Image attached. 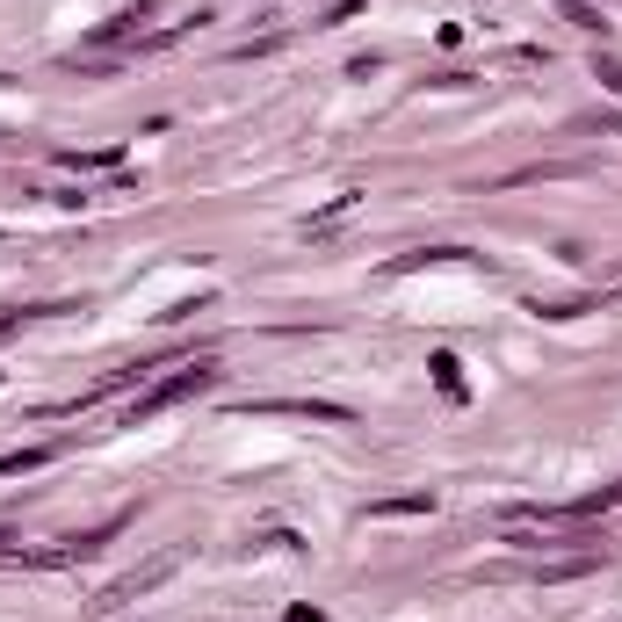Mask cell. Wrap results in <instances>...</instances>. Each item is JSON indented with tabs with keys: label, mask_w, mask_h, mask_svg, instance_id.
<instances>
[{
	"label": "cell",
	"mask_w": 622,
	"mask_h": 622,
	"mask_svg": "<svg viewBox=\"0 0 622 622\" xmlns=\"http://www.w3.org/2000/svg\"><path fill=\"white\" fill-rule=\"evenodd\" d=\"M246 413H297V420H326V427L355 420L348 406H333V398H261V406H246Z\"/></svg>",
	"instance_id": "obj_2"
},
{
	"label": "cell",
	"mask_w": 622,
	"mask_h": 622,
	"mask_svg": "<svg viewBox=\"0 0 622 622\" xmlns=\"http://www.w3.org/2000/svg\"><path fill=\"white\" fill-rule=\"evenodd\" d=\"M44 463H58V442H44V449H8V456H0V478H22V471H44Z\"/></svg>",
	"instance_id": "obj_3"
},
{
	"label": "cell",
	"mask_w": 622,
	"mask_h": 622,
	"mask_svg": "<svg viewBox=\"0 0 622 622\" xmlns=\"http://www.w3.org/2000/svg\"><path fill=\"white\" fill-rule=\"evenodd\" d=\"M210 384H217V369H210V362L181 369V377H167V384H152V391L138 398V406H131V427H138V420H152V413H167V406H181V398H203Z\"/></svg>",
	"instance_id": "obj_1"
},
{
	"label": "cell",
	"mask_w": 622,
	"mask_h": 622,
	"mask_svg": "<svg viewBox=\"0 0 622 622\" xmlns=\"http://www.w3.org/2000/svg\"><path fill=\"white\" fill-rule=\"evenodd\" d=\"M594 80L608 87V95H622V58H594Z\"/></svg>",
	"instance_id": "obj_7"
},
{
	"label": "cell",
	"mask_w": 622,
	"mask_h": 622,
	"mask_svg": "<svg viewBox=\"0 0 622 622\" xmlns=\"http://www.w3.org/2000/svg\"><path fill=\"white\" fill-rule=\"evenodd\" d=\"M37 311H44V304H37ZM37 311H0V340H8V333H15L22 319H37Z\"/></svg>",
	"instance_id": "obj_8"
},
{
	"label": "cell",
	"mask_w": 622,
	"mask_h": 622,
	"mask_svg": "<svg viewBox=\"0 0 622 622\" xmlns=\"http://www.w3.org/2000/svg\"><path fill=\"white\" fill-rule=\"evenodd\" d=\"M565 8V22L572 29H594V37H608V15H601V0H557Z\"/></svg>",
	"instance_id": "obj_4"
},
{
	"label": "cell",
	"mask_w": 622,
	"mask_h": 622,
	"mask_svg": "<svg viewBox=\"0 0 622 622\" xmlns=\"http://www.w3.org/2000/svg\"><path fill=\"white\" fill-rule=\"evenodd\" d=\"M434 500H427V492H406V500H377V507H369V514H427Z\"/></svg>",
	"instance_id": "obj_6"
},
{
	"label": "cell",
	"mask_w": 622,
	"mask_h": 622,
	"mask_svg": "<svg viewBox=\"0 0 622 622\" xmlns=\"http://www.w3.org/2000/svg\"><path fill=\"white\" fill-rule=\"evenodd\" d=\"M434 384H442V398H463V377H456V355H427Z\"/></svg>",
	"instance_id": "obj_5"
}]
</instances>
